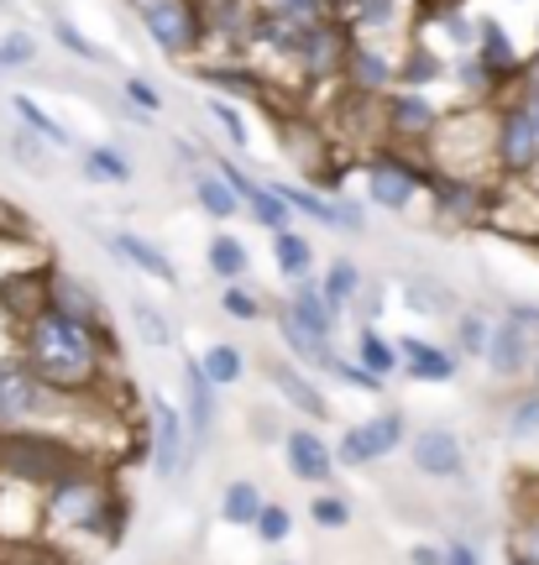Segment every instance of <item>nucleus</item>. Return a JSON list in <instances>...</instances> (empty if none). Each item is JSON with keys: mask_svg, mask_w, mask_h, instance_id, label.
<instances>
[{"mask_svg": "<svg viewBox=\"0 0 539 565\" xmlns=\"http://www.w3.org/2000/svg\"><path fill=\"white\" fill-rule=\"evenodd\" d=\"M21 356L38 366L47 383L68 393V398H101L105 387V362L116 356V341L105 324H84L74 315H63L59 303H47L42 315L17 324Z\"/></svg>", "mask_w": 539, "mask_h": 565, "instance_id": "f257e3e1", "label": "nucleus"}, {"mask_svg": "<svg viewBox=\"0 0 539 565\" xmlns=\"http://www.w3.org/2000/svg\"><path fill=\"white\" fill-rule=\"evenodd\" d=\"M42 534L68 545H116L126 534V498L101 466H80L74 477L42 492Z\"/></svg>", "mask_w": 539, "mask_h": 565, "instance_id": "f03ea898", "label": "nucleus"}, {"mask_svg": "<svg viewBox=\"0 0 539 565\" xmlns=\"http://www.w3.org/2000/svg\"><path fill=\"white\" fill-rule=\"evenodd\" d=\"M80 466H95L84 456L80 445L59 435V429H0V477H11V482H27V487H59L63 477H74Z\"/></svg>", "mask_w": 539, "mask_h": 565, "instance_id": "7ed1b4c3", "label": "nucleus"}, {"mask_svg": "<svg viewBox=\"0 0 539 565\" xmlns=\"http://www.w3.org/2000/svg\"><path fill=\"white\" fill-rule=\"evenodd\" d=\"M361 179H367V200L378 204V210H388V215H409L420 200H430V189H435V168H430V158H414L409 147H382V152H372L367 158V168H361Z\"/></svg>", "mask_w": 539, "mask_h": 565, "instance_id": "20e7f679", "label": "nucleus"}, {"mask_svg": "<svg viewBox=\"0 0 539 565\" xmlns=\"http://www.w3.org/2000/svg\"><path fill=\"white\" fill-rule=\"evenodd\" d=\"M63 408H68V393H59L21 351L17 356H0V429L38 424V419L53 424V414H63Z\"/></svg>", "mask_w": 539, "mask_h": 565, "instance_id": "39448f33", "label": "nucleus"}, {"mask_svg": "<svg viewBox=\"0 0 539 565\" xmlns=\"http://www.w3.org/2000/svg\"><path fill=\"white\" fill-rule=\"evenodd\" d=\"M141 32L162 47V58H200L204 42H210V21H204L200 0H152L137 11Z\"/></svg>", "mask_w": 539, "mask_h": 565, "instance_id": "423d86ee", "label": "nucleus"}, {"mask_svg": "<svg viewBox=\"0 0 539 565\" xmlns=\"http://www.w3.org/2000/svg\"><path fill=\"white\" fill-rule=\"evenodd\" d=\"M378 110H382V137H393V147H430V137L445 121V110L430 100V89H409V84L388 89Z\"/></svg>", "mask_w": 539, "mask_h": 565, "instance_id": "0eeeda50", "label": "nucleus"}, {"mask_svg": "<svg viewBox=\"0 0 539 565\" xmlns=\"http://www.w3.org/2000/svg\"><path fill=\"white\" fill-rule=\"evenodd\" d=\"M539 173V121L519 100L498 105V179L535 183Z\"/></svg>", "mask_w": 539, "mask_h": 565, "instance_id": "6e6552de", "label": "nucleus"}, {"mask_svg": "<svg viewBox=\"0 0 539 565\" xmlns=\"http://www.w3.org/2000/svg\"><path fill=\"white\" fill-rule=\"evenodd\" d=\"M493 194H498V183L445 179V173H440L435 189H430V215H435L440 225H487L493 221Z\"/></svg>", "mask_w": 539, "mask_h": 565, "instance_id": "1a4fd4ad", "label": "nucleus"}, {"mask_svg": "<svg viewBox=\"0 0 539 565\" xmlns=\"http://www.w3.org/2000/svg\"><path fill=\"white\" fill-rule=\"evenodd\" d=\"M403 440H409V435H403V414L388 408V414H372V419L340 429L336 461L340 466H372V461H382V456H393Z\"/></svg>", "mask_w": 539, "mask_h": 565, "instance_id": "9d476101", "label": "nucleus"}, {"mask_svg": "<svg viewBox=\"0 0 539 565\" xmlns=\"http://www.w3.org/2000/svg\"><path fill=\"white\" fill-rule=\"evenodd\" d=\"M147 408H152V471L158 482H173L189 471V419L162 393H152Z\"/></svg>", "mask_w": 539, "mask_h": 565, "instance_id": "9b49d317", "label": "nucleus"}, {"mask_svg": "<svg viewBox=\"0 0 539 565\" xmlns=\"http://www.w3.org/2000/svg\"><path fill=\"white\" fill-rule=\"evenodd\" d=\"M346 89L351 95H372L382 100L388 89H399V53H388L382 42L372 38H357L351 42V53H346Z\"/></svg>", "mask_w": 539, "mask_h": 565, "instance_id": "f8f14e48", "label": "nucleus"}, {"mask_svg": "<svg viewBox=\"0 0 539 565\" xmlns=\"http://www.w3.org/2000/svg\"><path fill=\"white\" fill-rule=\"evenodd\" d=\"M215 393L200 356H183V419H189V461L200 456L210 435H215Z\"/></svg>", "mask_w": 539, "mask_h": 565, "instance_id": "ddd939ff", "label": "nucleus"}, {"mask_svg": "<svg viewBox=\"0 0 539 565\" xmlns=\"http://www.w3.org/2000/svg\"><path fill=\"white\" fill-rule=\"evenodd\" d=\"M409 456H414V471L435 477V482H456L461 471H466V445H461V435H456V429H445V424L414 429Z\"/></svg>", "mask_w": 539, "mask_h": 565, "instance_id": "4468645a", "label": "nucleus"}, {"mask_svg": "<svg viewBox=\"0 0 539 565\" xmlns=\"http://www.w3.org/2000/svg\"><path fill=\"white\" fill-rule=\"evenodd\" d=\"M283 461H288V471L299 477V482H309V487H330L336 482V450L325 445V435L320 429H288L283 435Z\"/></svg>", "mask_w": 539, "mask_h": 565, "instance_id": "2eb2a0df", "label": "nucleus"}, {"mask_svg": "<svg viewBox=\"0 0 539 565\" xmlns=\"http://www.w3.org/2000/svg\"><path fill=\"white\" fill-rule=\"evenodd\" d=\"M38 534H42V487L0 477V540L27 545V540H38Z\"/></svg>", "mask_w": 539, "mask_h": 565, "instance_id": "dca6fc26", "label": "nucleus"}, {"mask_svg": "<svg viewBox=\"0 0 539 565\" xmlns=\"http://www.w3.org/2000/svg\"><path fill=\"white\" fill-rule=\"evenodd\" d=\"M487 372L498 377V383H519V377H529L535 372V362H539V351H535V341L524 335L519 324L503 315L498 320V330H493V341H487Z\"/></svg>", "mask_w": 539, "mask_h": 565, "instance_id": "f3484780", "label": "nucleus"}, {"mask_svg": "<svg viewBox=\"0 0 539 565\" xmlns=\"http://www.w3.org/2000/svg\"><path fill=\"white\" fill-rule=\"evenodd\" d=\"M105 246L116 252L126 267H137L141 278H152L158 288H179V263L162 252L158 242H147V236H137V231H105Z\"/></svg>", "mask_w": 539, "mask_h": 565, "instance_id": "a211bd4d", "label": "nucleus"}, {"mask_svg": "<svg viewBox=\"0 0 539 565\" xmlns=\"http://www.w3.org/2000/svg\"><path fill=\"white\" fill-rule=\"evenodd\" d=\"M47 303H53V267H21L11 278H0V309L17 324L42 315Z\"/></svg>", "mask_w": 539, "mask_h": 565, "instance_id": "6ab92c4d", "label": "nucleus"}, {"mask_svg": "<svg viewBox=\"0 0 539 565\" xmlns=\"http://www.w3.org/2000/svg\"><path fill=\"white\" fill-rule=\"evenodd\" d=\"M267 377H273V387L283 393V404H294L304 414V419L325 424L330 419V398L320 393V383H315V372L299 362H267Z\"/></svg>", "mask_w": 539, "mask_h": 565, "instance_id": "aec40b11", "label": "nucleus"}, {"mask_svg": "<svg viewBox=\"0 0 539 565\" xmlns=\"http://www.w3.org/2000/svg\"><path fill=\"white\" fill-rule=\"evenodd\" d=\"M273 320H278V335H283V345H288V356H294V362L309 366V372H325V377L336 372V362H340L336 345L320 341L315 330H304V324L294 320V309H288V303H273Z\"/></svg>", "mask_w": 539, "mask_h": 565, "instance_id": "412c9836", "label": "nucleus"}, {"mask_svg": "<svg viewBox=\"0 0 539 565\" xmlns=\"http://www.w3.org/2000/svg\"><path fill=\"white\" fill-rule=\"evenodd\" d=\"M399 351L409 383H451L461 372V351H445V345L420 341V335H399Z\"/></svg>", "mask_w": 539, "mask_h": 565, "instance_id": "4be33fe9", "label": "nucleus"}, {"mask_svg": "<svg viewBox=\"0 0 539 565\" xmlns=\"http://www.w3.org/2000/svg\"><path fill=\"white\" fill-rule=\"evenodd\" d=\"M189 194H194V204H200L210 221H236L241 210H246V200H241L236 189H231V179L220 173L215 162L189 168Z\"/></svg>", "mask_w": 539, "mask_h": 565, "instance_id": "5701e85b", "label": "nucleus"}, {"mask_svg": "<svg viewBox=\"0 0 539 565\" xmlns=\"http://www.w3.org/2000/svg\"><path fill=\"white\" fill-rule=\"evenodd\" d=\"M246 53H231L225 63H194V79L204 89H215V95H236V100H262L267 95V84H262L257 68H246Z\"/></svg>", "mask_w": 539, "mask_h": 565, "instance_id": "b1692460", "label": "nucleus"}, {"mask_svg": "<svg viewBox=\"0 0 539 565\" xmlns=\"http://www.w3.org/2000/svg\"><path fill=\"white\" fill-rule=\"evenodd\" d=\"M472 53H482V58L493 63L508 84H519L524 74H529V58L514 47L508 26H503V21H493V17H477V47H472Z\"/></svg>", "mask_w": 539, "mask_h": 565, "instance_id": "393cba45", "label": "nucleus"}, {"mask_svg": "<svg viewBox=\"0 0 539 565\" xmlns=\"http://www.w3.org/2000/svg\"><path fill=\"white\" fill-rule=\"evenodd\" d=\"M288 309H294V320L304 324V330H315L320 341H336V324H340V315H336V303L325 299V288H320V278H304V282H294V294H288Z\"/></svg>", "mask_w": 539, "mask_h": 565, "instance_id": "a878e982", "label": "nucleus"}, {"mask_svg": "<svg viewBox=\"0 0 539 565\" xmlns=\"http://www.w3.org/2000/svg\"><path fill=\"white\" fill-rule=\"evenodd\" d=\"M451 79V63H445V53L440 47H430L424 38L403 42L399 47V84H409V89H430V84Z\"/></svg>", "mask_w": 539, "mask_h": 565, "instance_id": "bb28decb", "label": "nucleus"}, {"mask_svg": "<svg viewBox=\"0 0 539 565\" xmlns=\"http://www.w3.org/2000/svg\"><path fill=\"white\" fill-rule=\"evenodd\" d=\"M53 303L84 324H105V303H101V294H95V282L74 278V273H63V267H53Z\"/></svg>", "mask_w": 539, "mask_h": 565, "instance_id": "cd10ccee", "label": "nucleus"}, {"mask_svg": "<svg viewBox=\"0 0 539 565\" xmlns=\"http://www.w3.org/2000/svg\"><path fill=\"white\" fill-rule=\"evenodd\" d=\"M273 263H278L288 288L304 278H315V242L304 236L299 225H294V231H278V236H273Z\"/></svg>", "mask_w": 539, "mask_h": 565, "instance_id": "c85d7f7f", "label": "nucleus"}, {"mask_svg": "<svg viewBox=\"0 0 539 565\" xmlns=\"http://www.w3.org/2000/svg\"><path fill=\"white\" fill-rule=\"evenodd\" d=\"M11 110H17V121L32 126V131H38L53 152H74V131H68V126H63L59 116L38 100V95H11Z\"/></svg>", "mask_w": 539, "mask_h": 565, "instance_id": "c756f323", "label": "nucleus"}, {"mask_svg": "<svg viewBox=\"0 0 539 565\" xmlns=\"http://www.w3.org/2000/svg\"><path fill=\"white\" fill-rule=\"evenodd\" d=\"M204 263H210V273H215L220 282H246V273H252V252H246V242H241V236L215 231V236H210V246H204Z\"/></svg>", "mask_w": 539, "mask_h": 565, "instance_id": "7c9ffc66", "label": "nucleus"}, {"mask_svg": "<svg viewBox=\"0 0 539 565\" xmlns=\"http://www.w3.org/2000/svg\"><path fill=\"white\" fill-rule=\"evenodd\" d=\"M357 362L367 366V372H378L382 383H388L393 372H403V351H399V341H393V335H382L378 324L367 320V324H361V335H357Z\"/></svg>", "mask_w": 539, "mask_h": 565, "instance_id": "2f4dec72", "label": "nucleus"}, {"mask_svg": "<svg viewBox=\"0 0 539 565\" xmlns=\"http://www.w3.org/2000/svg\"><path fill=\"white\" fill-rule=\"evenodd\" d=\"M320 288H325V299L336 303V315H346V309L361 299V288H367L361 263H351V257H330L325 273H320Z\"/></svg>", "mask_w": 539, "mask_h": 565, "instance_id": "473e14b6", "label": "nucleus"}, {"mask_svg": "<svg viewBox=\"0 0 539 565\" xmlns=\"http://www.w3.org/2000/svg\"><path fill=\"white\" fill-rule=\"evenodd\" d=\"M262 487L257 482H246V477H236V482H225V492H220V519L231 529H252L257 524V513H262Z\"/></svg>", "mask_w": 539, "mask_h": 565, "instance_id": "72a5a7b5", "label": "nucleus"}, {"mask_svg": "<svg viewBox=\"0 0 539 565\" xmlns=\"http://www.w3.org/2000/svg\"><path fill=\"white\" fill-rule=\"evenodd\" d=\"M399 288H403V299H409L414 315H456V294H451L445 282L424 278V273H409Z\"/></svg>", "mask_w": 539, "mask_h": 565, "instance_id": "f704fd0d", "label": "nucleus"}, {"mask_svg": "<svg viewBox=\"0 0 539 565\" xmlns=\"http://www.w3.org/2000/svg\"><path fill=\"white\" fill-rule=\"evenodd\" d=\"M252 11L273 21H294V26H315V21L336 17V0H252Z\"/></svg>", "mask_w": 539, "mask_h": 565, "instance_id": "c9c22d12", "label": "nucleus"}, {"mask_svg": "<svg viewBox=\"0 0 539 565\" xmlns=\"http://www.w3.org/2000/svg\"><path fill=\"white\" fill-rule=\"evenodd\" d=\"M47 17H53V38H59L80 63H95V68H116V53H110V47H101V42L89 38V32H80V26L63 17V11H47Z\"/></svg>", "mask_w": 539, "mask_h": 565, "instance_id": "e433bc0d", "label": "nucleus"}, {"mask_svg": "<svg viewBox=\"0 0 539 565\" xmlns=\"http://www.w3.org/2000/svg\"><path fill=\"white\" fill-rule=\"evenodd\" d=\"M84 179L89 183H131V158L110 147V141H95V147H84Z\"/></svg>", "mask_w": 539, "mask_h": 565, "instance_id": "4c0bfd02", "label": "nucleus"}, {"mask_svg": "<svg viewBox=\"0 0 539 565\" xmlns=\"http://www.w3.org/2000/svg\"><path fill=\"white\" fill-rule=\"evenodd\" d=\"M204 116L225 131V147H231V152H241V158L252 152V126H246V116H241L225 95H204Z\"/></svg>", "mask_w": 539, "mask_h": 565, "instance_id": "58836bf2", "label": "nucleus"}, {"mask_svg": "<svg viewBox=\"0 0 539 565\" xmlns=\"http://www.w3.org/2000/svg\"><path fill=\"white\" fill-rule=\"evenodd\" d=\"M220 315L236 324H257L273 315V303L262 299V294H252L246 282H220Z\"/></svg>", "mask_w": 539, "mask_h": 565, "instance_id": "ea45409f", "label": "nucleus"}, {"mask_svg": "<svg viewBox=\"0 0 539 565\" xmlns=\"http://www.w3.org/2000/svg\"><path fill=\"white\" fill-rule=\"evenodd\" d=\"M246 215H252L262 231H273V236H278V231H294V221H299V215H294V204L278 194V183H262V194L246 204Z\"/></svg>", "mask_w": 539, "mask_h": 565, "instance_id": "a19ab883", "label": "nucleus"}, {"mask_svg": "<svg viewBox=\"0 0 539 565\" xmlns=\"http://www.w3.org/2000/svg\"><path fill=\"white\" fill-rule=\"evenodd\" d=\"M131 324H137V341L152 345V351H168L173 345V324H168V315H162L152 299H131Z\"/></svg>", "mask_w": 539, "mask_h": 565, "instance_id": "79ce46f5", "label": "nucleus"}, {"mask_svg": "<svg viewBox=\"0 0 539 565\" xmlns=\"http://www.w3.org/2000/svg\"><path fill=\"white\" fill-rule=\"evenodd\" d=\"M204 372H210V383L215 387H236L241 377H246V356H241V345L231 341H215V345H204Z\"/></svg>", "mask_w": 539, "mask_h": 565, "instance_id": "37998d69", "label": "nucleus"}, {"mask_svg": "<svg viewBox=\"0 0 539 565\" xmlns=\"http://www.w3.org/2000/svg\"><path fill=\"white\" fill-rule=\"evenodd\" d=\"M493 330H498V320H487L482 309H456V351L461 356H487Z\"/></svg>", "mask_w": 539, "mask_h": 565, "instance_id": "c03bdc74", "label": "nucleus"}, {"mask_svg": "<svg viewBox=\"0 0 539 565\" xmlns=\"http://www.w3.org/2000/svg\"><path fill=\"white\" fill-rule=\"evenodd\" d=\"M32 63H38V38H32L27 26L0 32V74H11V68H32Z\"/></svg>", "mask_w": 539, "mask_h": 565, "instance_id": "a18cd8bd", "label": "nucleus"}, {"mask_svg": "<svg viewBox=\"0 0 539 565\" xmlns=\"http://www.w3.org/2000/svg\"><path fill=\"white\" fill-rule=\"evenodd\" d=\"M535 435H539V387H529L508 408V440H535Z\"/></svg>", "mask_w": 539, "mask_h": 565, "instance_id": "49530a36", "label": "nucleus"}, {"mask_svg": "<svg viewBox=\"0 0 539 565\" xmlns=\"http://www.w3.org/2000/svg\"><path fill=\"white\" fill-rule=\"evenodd\" d=\"M309 519L320 529H351V498H346V492H320V498L309 503Z\"/></svg>", "mask_w": 539, "mask_h": 565, "instance_id": "de8ad7c7", "label": "nucleus"}, {"mask_svg": "<svg viewBox=\"0 0 539 565\" xmlns=\"http://www.w3.org/2000/svg\"><path fill=\"white\" fill-rule=\"evenodd\" d=\"M252 529H257L262 545H283V540L294 534V513H288L283 503H262V513H257V524Z\"/></svg>", "mask_w": 539, "mask_h": 565, "instance_id": "09e8293b", "label": "nucleus"}, {"mask_svg": "<svg viewBox=\"0 0 539 565\" xmlns=\"http://www.w3.org/2000/svg\"><path fill=\"white\" fill-rule=\"evenodd\" d=\"M120 95H126V105H131V110H141V116H162V95H158V84H152V79H141V74H126Z\"/></svg>", "mask_w": 539, "mask_h": 565, "instance_id": "8fccbe9b", "label": "nucleus"}, {"mask_svg": "<svg viewBox=\"0 0 539 565\" xmlns=\"http://www.w3.org/2000/svg\"><path fill=\"white\" fill-rule=\"evenodd\" d=\"M508 555H514V561H529V565H539V513H529V519H519V529L508 534Z\"/></svg>", "mask_w": 539, "mask_h": 565, "instance_id": "3c124183", "label": "nucleus"}, {"mask_svg": "<svg viewBox=\"0 0 539 565\" xmlns=\"http://www.w3.org/2000/svg\"><path fill=\"white\" fill-rule=\"evenodd\" d=\"M330 377H340V383H351L357 393H382V377H378V372H367L361 362H346V356L336 362V372H330Z\"/></svg>", "mask_w": 539, "mask_h": 565, "instance_id": "603ef678", "label": "nucleus"}, {"mask_svg": "<svg viewBox=\"0 0 539 565\" xmlns=\"http://www.w3.org/2000/svg\"><path fill=\"white\" fill-rule=\"evenodd\" d=\"M42 147H47V141H42V137H38V131H32V126H27V121H21L17 131H11V152H17L21 162H32V168H38Z\"/></svg>", "mask_w": 539, "mask_h": 565, "instance_id": "864d4df0", "label": "nucleus"}, {"mask_svg": "<svg viewBox=\"0 0 539 565\" xmlns=\"http://www.w3.org/2000/svg\"><path fill=\"white\" fill-rule=\"evenodd\" d=\"M508 320L519 324L524 335L535 341V351H539V303H508Z\"/></svg>", "mask_w": 539, "mask_h": 565, "instance_id": "5fc2aeb1", "label": "nucleus"}, {"mask_svg": "<svg viewBox=\"0 0 539 565\" xmlns=\"http://www.w3.org/2000/svg\"><path fill=\"white\" fill-rule=\"evenodd\" d=\"M445 565H482V555L472 540H451V545H445Z\"/></svg>", "mask_w": 539, "mask_h": 565, "instance_id": "6e6d98bb", "label": "nucleus"}, {"mask_svg": "<svg viewBox=\"0 0 539 565\" xmlns=\"http://www.w3.org/2000/svg\"><path fill=\"white\" fill-rule=\"evenodd\" d=\"M514 100H519L524 110H529V116L539 121V74H524V79H519V95H514Z\"/></svg>", "mask_w": 539, "mask_h": 565, "instance_id": "4d7b16f0", "label": "nucleus"}, {"mask_svg": "<svg viewBox=\"0 0 539 565\" xmlns=\"http://www.w3.org/2000/svg\"><path fill=\"white\" fill-rule=\"evenodd\" d=\"M409 565H445V550L440 545H414L409 550Z\"/></svg>", "mask_w": 539, "mask_h": 565, "instance_id": "13d9d810", "label": "nucleus"}, {"mask_svg": "<svg viewBox=\"0 0 539 565\" xmlns=\"http://www.w3.org/2000/svg\"><path fill=\"white\" fill-rule=\"evenodd\" d=\"M257 440H283V435H288V429H278V419H267V414H257Z\"/></svg>", "mask_w": 539, "mask_h": 565, "instance_id": "bf43d9fd", "label": "nucleus"}, {"mask_svg": "<svg viewBox=\"0 0 539 565\" xmlns=\"http://www.w3.org/2000/svg\"><path fill=\"white\" fill-rule=\"evenodd\" d=\"M508 565H529V561H514V555H508Z\"/></svg>", "mask_w": 539, "mask_h": 565, "instance_id": "052dcab7", "label": "nucleus"}, {"mask_svg": "<svg viewBox=\"0 0 539 565\" xmlns=\"http://www.w3.org/2000/svg\"><path fill=\"white\" fill-rule=\"evenodd\" d=\"M6 6H11V0H0V11H6Z\"/></svg>", "mask_w": 539, "mask_h": 565, "instance_id": "680f3d73", "label": "nucleus"}, {"mask_svg": "<svg viewBox=\"0 0 539 565\" xmlns=\"http://www.w3.org/2000/svg\"><path fill=\"white\" fill-rule=\"evenodd\" d=\"M278 565H294V561H278Z\"/></svg>", "mask_w": 539, "mask_h": 565, "instance_id": "e2e57ef3", "label": "nucleus"}]
</instances>
